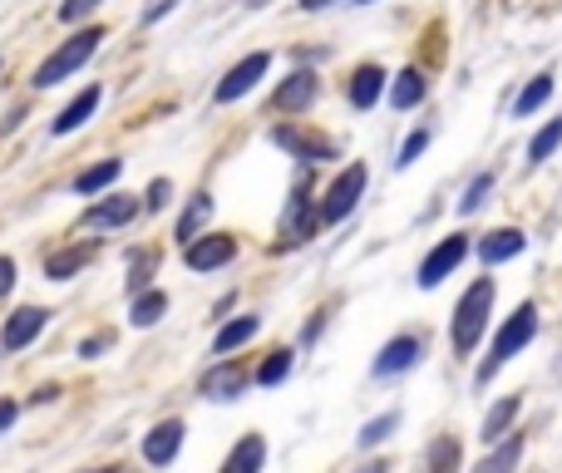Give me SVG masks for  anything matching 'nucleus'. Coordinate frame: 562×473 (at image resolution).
<instances>
[{
  "instance_id": "1",
  "label": "nucleus",
  "mask_w": 562,
  "mask_h": 473,
  "mask_svg": "<svg viewBox=\"0 0 562 473\" xmlns=\"http://www.w3.org/2000/svg\"><path fill=\"white\" fill-rule=\"evenodd\" d=\"M538 326H543V320H538V306H533V301H524V306H518L514 316H508L504 326H498V336H494V346H488L484 365L474 370V380H479V385H488V380H494L498 370H504L508 360L518 356V350H528V346H533Z\"/></svg>"
},
{
  "instance_id": "2",
  "label": "nucleus",
  "mask_w": 562,
  "mask_h": 473,
  "mask_svg": "<svg viewBox=\"0 0 562 473\" xmlns=\"http://www.w3.org/2000/svg\"><path fill=\"white\" fill-rule=\"evenodd\" d=\"M99 40H104V30H99V25L75 30V40H65V45H59L49 59H40V69L30 75V85H35V89H55V85H65V79H75L79 69L99 55Z\"/></svg>"
},
{
  "instance_id": "3",
  "label": "nucleus",
  "mask_w": 562,
  "mask_h": 473,
  "mask_svg": "<svg viewBox=\"0 0 562 473\" xmlns=\"http://www.w3.org/2000/svg\"><path fill=\"white\" fill-rule=\"evenodd\" d=\"M494 296H498V286L488 277H479L474 286L459 296V306H454V350L459 356H469V350L479 346V336L488 330V311H494Z\"/></svg>"
},
{
  "instance_id": "4",
  "label": "nucleus",
  "mask_w": 562,
  "mask_h": 473,
  "mask_svg": "<svg viewBox=\"0 0 562 473\" xmlns=\"http://www.w3.org/2000/svg\"><path fill=\"white\" fill-rule=\"evenodd\" d=\"M360 193H366V164H350L346 173H336V183L321 193V227H330V223H346L350 213H356V203H360Z\"/></svg>"
},
{
  "instance_id": "5",
  "label": "nucleus",
  "mask_w": 562,
  "mask_h": 473,
  "mask_svg": "<svg viewBox=\"0 0 562 473\" xmlns=\"http://www.w3.org/2000/svg\"><path fill=\"white\" fill-rule=\"evenodd\" d=\"M267 69H272V55L267 49H252L247 59H237L233 69H227L223 79H217V89H213V99L217 104H237V99H247L257 85L267 79Z\"/></svg>"
},
{
  "instance_id": "6",
  "label": "nucleus",
  "mask_w": 562,
  "mask_h": 473,
  "mask_svg": "<svg viewBox=\"0 0 562 473\" xmlns=\"http://www.w3.org/2000/svg\"><path fill=\"white\" fill-rule=\"evenodd\" d=\"M272 144L286 148V154L301 158V164H330V158H340V148L330 144L326 134H306L301 124H277L272 128Z\"/></svg>"
},
{
  "instance_id": "7",
  "label": "nucleus",
  "mask_w": 562,
  "mask_h": 473,
  "mask_svg": "<svg viewBox=\"0 0 562 473\" xmlns=\"http://www.w3.org/2000/svg\"><path fill=\"white\" fill-rule=\"evenodd\" d=\"M233 257H237L233 233H203L193 247H183L188 271H223V267H233Z\"/></svg>"
},
{
  "instance_id": "8",
  "label": "nucleus",
  "mask_w": 562,
  "mask_h": 473,
  "mask_svg": "<svg viewBox=\"0 0 562 473\" xmlns=\"http://www.w3.org/2000/svg\"><path fill=\"white\" fill-rule=\"evenodd\" d=\"M464 257H469V237H464V233H449V237L439 241L435 251H429L425 261H419V277H415V281H419V286H425V291H435L439 281H445L449 271H454Z\"/></svg>"
},
{
  "instance_id": "9",
  "label": "nucleus",
  "mask_w": 562,
  "mask_h": 473,
  "mask_svg": "<svg viewBox=\"0 0 562 473\" xmlns=\"http://www.w3.org/2000/svg\"><path fill=\"white\" fill-rule=\"evenodd\" d=\"M49 326V311L45 306H20L5 316V326H0V350H25L35 346L40 336H45Z\"/></svg>"
},
{
  "instance_id": "10",
  "label": "nucleus",
  "mask_w": 562,
  "mask_h": 473,
  "mask_svg": "<svg viewBox=\"0 0 562 473\" xmlns=\"http://www.w3.org/2000/svg\"><path fill=\"white\" fill-rule=\"evenodd\" d=\"M419 356H425V340H419V336H395V340H385V346H380L370 375H375V380H395V375H405V370H415Z\"/></svg>"
},
{
  "instance_id": "11",
  "label": "nucleus",
  "mask_w": 562,
  "mask_h": 473,
  "mask_svg": "<svg viewBox=\"0 0 562 473\" xmlns=\"http://www.w3.org/2000/svg\"><path fill=\"white\" fill-rule=\"evenodd\" d=\"M316 227H321V207L296 188V193L286 198V213H281V241H286V247H301V241L316 237Z\"/></svg>"
},
{
  "instance_id": "12",
  "label": "nucleus",
  "mask_w": 562,
  "mask_h": 473,
  "mask_svg": "<svg viewBox=\"0 0 562 473\" xmlns=\"http://www.w3.org/2000/svg\"><path fill=\"white\" fill-rule=\"evenodd\" d=\"M316 94H321V79L311 75V69H296V75H286L272 89V109L277 114H306V109L316 104Z\"/></svg>"
},
{
  "instance_id": "13",
  "label": "nucleus",
  "mask_w": 562,
  "mask_h": 473,
  "mask_svg": "<svg viewBox=\"0 0 562 473\" xmlns=\"http://www.w3.org/2000/svg\"><path fill=\"white\" fill-rule=\"evenodd\" d=\"M138 213H144V203H134V198H124V193H109L79 217V227H89V233H99V227H128Z\"/></svg>"
},
{
  "instance_id": "14",
  "label": "nucleus",
  "mask_w": 562,
  "mask_h": 473,
  "mask_svg": "<svg viewBox=\"0 0 562 473\" xmlns=\"http://www.w3.org/2000/svg\"><path fill=\"white\" fill-rule=\"evenodd\" d=\"M178 449H183V419H158V425L144 435V459H148L154 469H168V464H173Z\"/></svg>"
},
{
  "instance_id": "15",
  "label": "nucleus",
  "mask_w": 562,
  "mask_h": 473,
  "mask_svg": "<svg viewBox=\"0 0 562 473\" xmlns=\"http://www.w3.org/2000/svg\"><path fill=\"white\" fill-rule=\"evenodd\" d=\"M247 380H252V375H247L237 360H217V365L207 370L203 380H198V390H203L207 399H237L247 390Z\"/></svg>"
},
{
  "instance_id": "16",
  "label": "nucleus",
  "mask_w": 562,
  "mask_h": 473,
  "mask_svg": "<svg viewBox=\"0 0 562 473\" xmlns=\"http://www.w3.org/2000/svg\"><path fill=\"white\" fill-rule=\"evenodd\" d=\"M99 99H104V94H99L94 85H89V89H79V94L69 99L65 109H59V119H55V124H49V134H55V138H65V134H75V128H85L89 119H94Z\"/></svg>"
},
{
  "instance_id": "17",
  "label": "nucleus",
  "mask_w": 562,
  "mask_h": 473,
  "mask_svg": "<svg viewBox=\"0 0 562 473\" xmlns=\"http://www.w3.org/2000/svg\"><path fill=\"white\" fill-rule=\"evenodd\" d=\"M380 94H385V69H380V65H360L356 75H350V85H346L350 109H375Z\"/></svg>"
},
{
  "instance_id": "18",
  "label": "nucleus",
  "mask_w": 562,
  "mask_h": 473,
  "mask_svg": "<svg viewBox=\"0 0 562 473\" xmlns=\"http://www.w3.org/2000/svg\"><path fill=\"white\" fill-rule=\"evenodd\" d=\"M262 464H267V439L262 435H243L217 473H262Z\"/></svg>"
},
{
  "instance_id": "19",
  "label": "nucleus",
  "mask_w": 562,
  "mask_h": 473,
  "mask_svg": "<svg viewBox=\"0 0 562 473\" xmlns=\"http://www.w3.org/2000/svg\"><path fill=\"white\" fill-rule=\"evenodd\" d=\"M524 247H528V237L518 227H498V233H488L479 241V257H484V267H498V261H514Z\"/></svg>"
},
{
  "instance_id": "20",
  "label": "nucleus",
  "mask_w": 562,
  "mask_h": 473,
  "mask_svg": "<svg viewBox=\"0 0 562 473\" xmlns=\"http://www.w3.org/2000/svg\"><path fill=\"white\" fill-rule=\"evenodd\" d=\"M518 409H524V399H518V395H504V399H498V405L484 415V435H479V439H484L488 449L504 444V439H508V425L518 419Z\"/></svg>"
},
{
  "instance_id": "21",
  "label": "nucleus",
  "mask_w": 562,
  "mask_h": 473,
  "mask_svg": "<svg viewBox=\"0 0 562 473\" xmlns=\"http://www.w3.org/2000/svg\"><path fill=\"white\" fill-rule=\"evenodd\" d=\"M257 330H262V320H257V316H237V320H227V326L213 336V356H223V360H227L233 350H243L247 340L257 336Z\"/></svg>"
},
{
  "instance_id": "22",
  "label": "nucleus",
  "mask_w": 562,
  "mask_h": 473,
  "mask_svg": "<svg viewBox=\"0 0 562 473\" xmlns=\"http://www.w3.org/2000/svg\"><path fill=\"white\" fill-rule=\"evenodd\" d=\"M524 444L528 439L524 435H508L504 444H494L484 454V464H479L474 473H518V464H524Z\"/></svg>"
},
{
  "instance_id": "23",
  "label": "nucleus",
  "mask_w": 562,
  "mask_h": 473,
  "mask_svg": "<svg viewBox=\"0 0 562 473\" xmlns=\"http://www.w3.org/2000/svg\"><path fill=\"white\" fill-rule=\"evenodd\" d=\"M207 217H213V198L207 193H193V203L183 207V217H178V241H183V247H193L198 237H203V227H207Z\"/></svg>"
},
{
  "instance_id": "24",
  "label": "nucleus",
  "mask_w": 562,
  "mask_h": 473,
  "mask_svg": "<svg viewBox=\"0 0 562 473\" xmlns=\"http://www.w3.org/2000/svg\"><path fill=\"white\" fill-rule=\"evenodd\" d=\"M119 173H124V158H104V164L85 168V173L75 178V193H79V198L104 193V188H114V183H119Z\"/></svg>"
},
{
  "instance_id": "25",
  "label": "nucleus",
  "mask_w": 562,
  "mask_h": 473,
  "mask_svg": "<svg viewBox=\"0 0 562 473\" xmlns=\"http://www.w3.org/2000/svg\"><path fill=\"white\" fill-rule=\"evenodd\" d=\"M89 257H94L89 247H59V251H49V257H45V277L49 281H69L75 271L89 267Z\"/></svg>"
},
{
  "instance_id": "26",
  "label": "nucleus",
  "mask_w": 562,
  "mask_h": 473,
  "mask_svg": "<svg viewBox=\"0 0 562 473\" xmlns=\"http://www.w3.org/2000/svg\"><path fill=\"white\" fill-rule=\"evenodd\" d=\"M425 75H419V69H400L395 75V85H390V104L395 109H415L419 99H425Z\"/></svg>"
},
{
  "instance_id": "27",
  "label": "nucleus",
  "mask_w": 562,
  "mask_h": 473,
  "mask_svg": "<svg viewBox=\"0 0 562 473\" xmlns=\"http://www.w3.org/2000/svg\"><path fill=\"white\" fill-rule=\"evenodd\" d=\"M553 99V75H538L533 85H524L518 89V99H514V114L518 119H528V114H538V109Z\"/></svg>"
},
{
  "instance_id": "28",
  "label": "nucleus",
  "mask_w": 562,
  "mask_h": 473,
  "mask_svg": "<svg viewBox=\"0 0 562 473\" xmlns=\"http://www.w3.org/2000/svg\"><path fill=\"white\" fill-rule=\"evenodd\" d=\"M459 459H464V449H459V439H454V435H439L435 444H429L425 464H429V473H459Z\"/></svg>"
},
{
  "instance_id": "29",
  "label": "nucleus",
  "mask_w": 562,
  "mask_h": 473,
  "mask_svg": "<svg viewBox=\"0 0 562 473\" xmlns=\"http://www.w3.org/2000/svg\"><path fill=\"white\" fill-rule=\"evenodd\" d=\"M164 311H168L164 291H144V296H134V311H128V320H134L138 330H148V326H158V320H164Z\"/></svg>"
},
{
  "instance_id": "30",
  "label": "nucleus",
  "mask_w": 562,
  "mask_h": 473,
  "mask_svg": "<svg viewBox=\"0 0 562 473\" xmlns=\"http://www.w3.org/2000/svg\"><path fill=\"white\" fill-rule=\"evenodd\" d=\"M154 271H158V251H134V257H128V291H134V296H144V291H154L148 286V281H154Z\"/></svg>"
},
{
  "instance_id": "31",
  "label": "nucleus",
  "mask_w": 562,
  "mask_h": 473,
  "mask_svg": "<svg viewBox=\"0 0 562 473\" xmlns=\"http://www.w3.org/2000/svg\"><path fill=\"white\" fill-rule=\"evenodd\" d=\"M395 429H400V415H395V409H390V415H375L366 429H360V435H356V444H360V449H375V444H385V439L395 435Z\"/></svg>"
},
{
  "instance_id": "32",
  "label": "nucleus",
  "mask_w": 562,
  "mask_h": 473,
  "mask_svg": "<svg viewBox=\"0 0 562 473\" xmlns=\"http://www.w3.org/2000/svg\"><path fill=\"white\" fill-rule=\"evenodd\" d=\"M558 144H562V119H553L548 128H538L533 134V144H528V164H548Z\"/></svg>"
},
{
  "instance_id": "33",
  "label": "nucleus",
  "mask_w": 562,
  "mask_h": 473,
  "mask_svg": "<svg viewBox=\"0 0 562 473\" xmlns=\"http://www.w3.org/2000/svg\"><path fill=\"white\" fill-rule=\"evenodd\" d=\"M291 375V350H272V356H267L262 360V365H257V385H267V390H272V385H281V380H286Z\"/></svg>"
},
{
  "instance_id": "34",
  "label": "nucleus",
  "mask_w": 562,
  "mask_h": 473,
  "mask_svg": "<svg viewBox=\"0 0 562 473\" xmlns=\"http://www.w3.org/2000/svg\"><path fill=\"white\" fill-rule=\"evenodd\" d=\"M488 193H494V173H479L474 183H469V193L459 198V213H464V217H469V213H479V207H484V198H488Z\"/></svg>"
},
{
  "instance_id": "35",
  "label": "nucleus",
  "mask_w": 562,
  "mask_h": 473,
  "mask_svg": "<svg viewBox=\"0 0 562 473\" xmlns=\"http://www.w3.org/2000/svg\"><path fill=\"white\" fill-rule=\"evenodd\" d=\"M425 148H429V128H415V134H409L405 144H400V158H395V168H409V164H415L419 154H425Z\"/></svg>"
},
{
  "instance_id": "36",
  "label": "nucleus",
  "mask_w": 562,
  "mask_h": 473,
  "mask_svg": "<svg viewBox=\"0 0 562 473\" xmlns=\"http://www.w3.org/2000/svg\"><path fill=\"white\" fill-rule=\"evenodd\" d=\"M168 193H173V183H168V178H154V183H148V193H144V207H148V213H164Z\"/></svg>"
},
{
  "instance_id": "37",
  "label": "nucleus",
  "mask_w": 562,
  "mask_h": 473,
  "mask_svg": "<svg viewBox=\"0 0 562 473\" xmlns=\"http://www.w3.org/2000/svg\"><path fill=\"white\" fill-rule=\"evenodd\" d=\"M99 5H104V0H65V5H59V20H65V25H75V20L94 15Z\"/></svg>"
},
{
  "instance_id": "38",
  "label": "nucleus",
  "mask_w": 562,
  "mask_h": 473,
  "mask_svg": "<svg viewBox=\"0 0 562 473\" xmlns=\"http://www.w3.org/2000/svg\"><path fill=\"white\" fill-rule=\"evenodd\" d=\"M109 346H114V336H89L85 346H79V356H85V360H99Z\"/></svg>"
},
{
  "instance_id": "39",
  "label": "nucleus",
  "mask_w": 562,
  "mask_h": 473,
  "mask_svg": "<svg viewBox=\"0 0 562 473\" xmlns=\"http://www.w3.org/2000/svg\"><path fill=\"white\" fill-rule=\"evenodd\" d=\"M10 286H15V261H10V257H0V301L10 296Z\"/></svg>"
},
{
  "instance_id": "40",
  "label": "nucleus",
  "mask_w": 562,
  "mask_h": 473,
  "mask_svg": "<svg viewBox=\"0 0 562 473\" xmlns=\"http://www.w3.org/2000/svg\"><path fill=\"white\" fill-rule=\"evenodd\" d=\"M15 415H20V405H15V399H0V435H5V429L15 425Z\"/></svg>"
},
{
  "instance_id": "41",
  "label": "nucleus",
  "mask_w": 562,
  "mask_h": 473,
  "mask_svg": "<svg viewBox=\"0 0 562 473\" xmlns=\"http://www.w3.org/2000/svg\"><path fill=\"white\" fill-rule=\"evenodd\" d=\"M168 10H173V0H164V5H148V10H144V25H154V20H164Z\"/></svg>"
},
{
  "instance_id": "42",
  "label": "nucleus",
  "mask_w": 562,
  "mask_h": 473,
  "mask_svg": "<svg viewBox=\"0 0 562 473\" xmlns=\"http://www.w3.org/2000/svg\"><path fill=\"white\" fill-rule=\"evenodd\" d=\"M326 5H336V0H301V10H326Z\"/></svg>"
},
{
  "instance_id": "43",
  "label": "nucleus",
  "mask_w": 562,
  "mask_h": 473,
  "mask_svg": "<svg viewBox=\"0 0 562 473\" xmlns=\"http://www.w3.org/2000/svg\"><path fill=\"white\" fill-rule=\"evenodd\" d=\"M360 473H390V464H380V459H375V464H366Z\"/></svg>"
},
{
  "instance_id": "44",
  "label": "nucleus",
  "mask_w": 562,
  "mask_h": 473,
  "mask_svg": "<svg viewBox=\"0 0 562 473\" xmlns=\"http://www.w3.org/2000/svg\"><path fill=\"white\" fill-rule=\"evenodd\" d=\"M356 5H370V0H356Z\"/></svg>"
}]
</instances>
